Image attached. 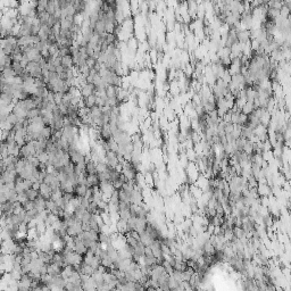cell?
Returning <instances> with one entry per match:
<instances>
[{
	"mask_svg": "<svg viewBox=\"0 0 291 291\" xmlns=\"http://www.w3.org/2000/svg\"><path fill=\"white\" fill-rule=\"evenodd\" d=\"M64 258H65V264L66 266L69 265V266H77V265H81L83 263V258L82 255L77 254L76 251H69L67 254L64 255Z\"/></svg>",
	"mask_w": 291,
	"mask_h": 291,
	"instance_id": "6da1fadb",
	"label": "cell"
},
{
	"mask_svg": "<svg viewBox=\"0 0 291 291\" xmlns=\"http://www.w3.org/2000/svg\"><path fill=\"white\" fill-rule=\"evenodd\" d=\"M18 177V173L16 171H8L1 173V184H10L15 183Z\"/></svg>",
	"mask_w": 291,
	"mask_h": 291,
	"instance_id": "7a4b0ae2",
	"label": "cell"
},
{
	"mask_svg": "<svg viewBox=\"0 0 291 291\" xmlns=\"http://www.w3.org/2000/svg\"><path fill=\"white\" fill-rule=\"evenodd\" d=\"M52 189L50 188V185H48L46 183H41L40 185V190H39V194H40L41 197H43L46 200H50L51 199L52 196Z\"/></svg>",
	"mask_w": 291,
	"mask_h": 291,
	"instance_id": "3957f363",
	"label": "cell"
},
{
	"mask_svg": "<svg viewBox=\"0 0 291 291\" xmlns=\"http://www.w3.org/2000/svg\"><path fill=\"white\" fill-rule=\"evenodd\" d=\"M88 247L86 246V243H84V241L83 240H80L79 238H76L75 237V251L77 252V254H80V255H86V252H88Z\"/></svg>",
	"mask_w": 291,
	"mask_h": 291,
	"instance_id": "277c9868",
	"label": "cell"
},
{
	"mask_svg": "<svg viewBox=\"0 0 291 291\" xmlns=\"http://www.w3.org/2000/svg\"><path fill=\"white\" fill-rule=\"evenodd\" d=\"M81 90V95L83 98H88L90 96H93L96 95V86L93 84H86L84 86H82L80 89Z\"/></svg>",
	"mask_w": 291,
	"mask_h": 291,
	"instance_id": "5b68a950",
	"label": "cell"
},
{
	"mask_svg": "<svg viewBox=\"0 0 291 291\" xmlns=\"http://www.w3.org/2000/svg\"><path fill=\"white\" fill-rule=\"evenodd\" d=\"M99 184H100V180L98 177V174H88V176H86V185H88V188L99 187Z\"/></svg>",
	"mask_w": 291,
	"mask_h": 291,
	"instance_id": "8992f818",
	"label": "cell"
},
{
	"mask_svg": "<svg viewBox=\"0 0 291 291\" xmlns=\"http://www.w3.org/2000/svg\"><path fill=\"white\" fill-rule=\"evenodd\" d=\"M59 0H50L48 1V6H47V13L50 15V16H54L55 13L57 9H59Z\"/></svg>",
	"mask_w": 291,
	"mask_h": 291,
	"instance_id": "52a82bcc",
	"label": "cell"
},
{
	"mask_svg": "<svg viewBox=\"0 0 291 291\" xmlns=\"http://www.w3.org/2000/svg\"><path fill=\"white\" fill-rule=\"evenodd\" d=\"M116 228H117V232H118V233L124 234V235L131 231V230H130V226H129V223L124 222V221H122V220H120L118 222L116 223Z\"/></svg>",
	"mask_w": 291,
	"mask_h": 291,
	"instance_id": "ba28073f",
	"label": "cell"
},
{
	"mask_svg": "<svg viewBox=\"0 0 291 291\" xmlns=\"http://www.w3.org/2000/svg\"><path fill=\"white\" fill-rule=\"evenodd\" d=\"M143 200V196L142 192L139 191V190H134L133 194H131V204H134V205L141 206Z\"/></svg>",
	"mask_w": 291,
	"mask_h": 291,
	"instance_id": "9c48e42d",
	"label": "cell"
},
{
	"mask_svg": "<svg viewBox=\"0 0 291 291\" xmlns=\"http://www.w3.org/2000/svg\"><path fill=\"white\" fill-rule=\"evenodd\" d=\"M34 204H35V209L39 211V213H42V211H47V208H46L47 200L45 199L43 197L39 196V197L34 200Z\"/></svg>",
	"mask_w": 291,
	"mask_h": 291,
	"instance_id": "30bf717a",
	"label": "cell"
},
{
	"mask_svg": "<svg viewBox=\"0 0 291 291\" xmlns=\"http://www.w3.org/2000/svg\"><path fill=\"white\" fill-rule=\"evenodd\" d=\"M0 65H1V71L5 68H9L13 65V59L12 56H7L1 54V59H0Z\"/></svg>",
	"mask_w": 291,
	"mask_h": 291,
	"instance_id": "8fae6325",
	"label": "cell"
},
{
	"mask_svg": "<svg viewBox=\"0 0 291 291\" xmlns=\"http://www.w3.org/2000/svg\"><path fill=\"white\" fill-rule=\"evenodd\" d=\"M140 241H141L146 247H149V246L155 241V239L148 233V232H147V231H144V232H142V233L140 234Z\"/></svg>",
	"mask_w": 291,
	"mask_h": 291,
	"instance_id": "7c38bea8",
	"label": "cell"
},
{
	"mask_svg": "<svg viewBox=\"0 0 291 291\" xmlns=\"http://www.w3.org/2000/svg\"><path fill=\"white\" fill-rule=\"evenodd\" d=\"M88 185L86 184H77L75 187V191L74 194H76V197H80V198H84L86 194V191H88Z\"/></svg>",
	"mask_w": 291,
	"mask_h": 291,
	"instance_id": "4fadbf2b",
	"label": "cell"
},
{
	"mask_svg": "<svg viewBox=\"0 0 291 291\" xmlns=\"http://www.w3.org/2000/svg\"><path fill=\"white\" fill-rule=\"evenodd\" d=\"M62 66L66 69H69V68H72V67H74V62H73L72 55L62 57Z\"/></svg>",
	"mask_w": 291,
	"mask_h": 291,
	"instance_id": "5bb4252c",
	"label": "cell"
},
{
	"mask_svg": "<svg viewBox=\"0 0 291 291\" xmlns=\"http://www.w3.org/2000/svg\"><path fill=\"white\" fill-rule=\"evenodd\" d=\"M46 208L47 211H49V213H51V214H56L57 215L58 214V211H59V207L57 206V204L54 201V200H47V205H46Z\"/></svg>",
	"mask_w": 291,
	"mask_h": 291,
	"instance_id": "9a60e30c",
	"label": "cell"
},
{
	"mask_svg": "<svg viewBox=\"0 0 291 291\" xmlns=\"http://www.w3.org/2000/svg\"><path fill=\"white\" fill-rule=\"evenodd\" d=\"M95 272H96V269L92 267V266L88 265V264H84V263H82V265H81V271H80L81 274H86V275L92 276Z\"/></svg>",
	"mask_w": 291,
	"mask_h": 291,
	"instance_id": "2e32d148",
	"label": "cell"
},
{
	"mask_svg": "<svg viewBox=\"0 0 291 291\" xmlns=\"http://www.w3.org/2000/svg\"><path fill=\"white\" fill-rule=\"evenodd\" d=\"M86 171L88 174H98L97 164L93 160H89L86 163Z\"/></svg>",
	"mask_w": 291,
	"mask_h": 291,
	"instance_id": "e0dca14e",
	"label": "cell"
},
{
	"mask_svg": "<svg viewBox=\"0 0 291 291\" xmlns=\"http://www.w3.org/2000/svg\"><path fill=\"white\" fill-rule=\"evenodd\" d=\"M96 101H97V96L93 95V96H90L88 98H84V107L86 108H93L96 106Z\"/></svg>",
	"mask_w": 291,
	"mask_h": 291,
	"instance_id": "ac0fdd59",
	"label": "cell"
},
{
	"mask_svg": "<svg viewBox=\"0 0 291 291\" xmlns=\"http://www.w3.org/2000/svg\"><path fill=\"white\" fill-rule=\"evenodd\" d=\"M118 214H120V220L124 221V222H129L130 218L132 217V214L130 209H122V211H120Z\"/></svg>",
	"mask_w": 291,
	"mask_h": 291,
	"instance_id": "d6986e66",
	"label": "cell"
},
{
	"mask_svg": "<svg viewBox=\"0 0 291 291\" xmlns=\"http://www.w3.org/2000/svg\"><path fill=\"white\" fill-rule=\"evenodd\" d=\"M25 194H26L28 199L32 200V201H34V200L40 196L39 191H38V190H34V189H30V190H28V191H25Z\"/></svg>",
	"mask_w": 291,
	"mask_h": 291,
	"instance_id": "ffe728a7",
	"label": "cell"
},
{
	"mask_svg": "<svg viewBox=\"0 0 291 291\" xmlns=\"http://www.w3.org/2000/svg\"><path fill=\"white\" fill-rule=\"evenodd\" d=\"M91 116L93 120L100 118L103 116V108H100L98 106H95L93 108H91Z\"/></svg>",
	"mask_w": 291,
	"mask_h": 291,
	"instance_id": "44dd1931",
	"label": "cell"
},
{
	"mask_svg": "<svg viewBox=\"0 0 291 291\" xmlns=\"http://www.w3.org/2000/svg\"><path fill=\"white\" fill-rule=\"evenodd\" d=\"M36 157H38V159L40 160V163H42V164H47L48 160H49V154H48L47 151L41 153V154H39Z\"/></svg>",
	"mask_w": 291,
	"mask_h": 291,
	"instance_id": "7402d4cb",
	"label": "cell"
},
{
	"mask_svg": "<svg viewBox=\"0 0 291 291\" xmlns=\"http://www.w3.org/2000/svg\"><path fill=\"white\" fill-rule=\"evenodd\" d=\"M109 170V166L106 164V162H100L97 164V172L98 173H103Z\"/></svg>",
	"mask_w": 291,
	"mask_h": 291,
	"instance_id": "603a6c76",
	"label": "cell"
},
{
	"mask_svg": "<svg viewBox=\"0 0 291 291\" xmlns=\"http://www.w3.org/2000/svg\"><path fill=\"white\" fill-rule=\"evenodd\" d=\"M22 206H23L24 211H31L35 208L34 201H32V200H28V201H26L25 204H23Z\"/></svg>",
	"mask_w": 291,
	"mask_h": 291,
	"instance_id": "cb8c5ba5",
	"label": "cell"
},
{
	"mask_svg": "<svg viewBox=\"0 0 291 291\" xmlns=\"http://www.w3.org/2000/svg\"><path fill=\"white\" fill-rule=\"evenodd\" d=\"M26 159H28V162H29L33 167H35V168H38L39 165L41 164L40 160L38 159V157H30V158H26Z\"/></svg>",
	"mask_w": 291,
	"mask_h": 291,
	"instance_id": "d4e9b609",
	"label": "cell"
},
{
	"mask_svg": "<svg viewBox=\"0 0 291 291\" xmlns=\"http://www.w3.org/2000/svg\"><path fill=\"white\" fill-rule=\"evenodd\" d=\"M28 200H29V199H28V197H26L25 192H24V194H17V201H18V202H21L22 205H23V204H25Z\"/></svg>",
	"mask_w": 291,
	"mask_h": 291,
	"instance_id": "484cf974",
	"label": "cell"
},
{
	"mask_svg": "<svg viewBox=\"0 0 291 291\" xmlns=\"http://www.w3.org/2000/svg\"><path fill=\"white\" fill-rule=\"evenodd\" d=\"M96 63H97V60H96L95 58L90 57L88 60H86V66H88L90 69H93L95 68V66H96Z\"/></svg>",
	"mask_w": 291,
	"mask_h": 291,
	"instance_id": "4316f807",
	"label": "cell"
},
{
	"mask_svg": "<svg viewBox=\"0 0 291 291\" xmlns=\"http://www.w3.org/2000/svg\"><path fill=\"white\" fill-rule=\"evenodd\" d=\"M144 256H146V257L154 256V254H153V250H151V248H150V247H146V248H144Z\"/></svg>",
	"mask_w": 291,
	"mask_h": 291,
	"instance_id": "83f0119b",
	"label": "cell"
},
{
	"mask_svg": "<svg viewBox=\"0 0 291 291\" xmlns=\"http://www.w3.org/2000/svg\"><path fill=\"white\" fill-rule=\"evenodd\" d=\"M146 291H158L157 289H155V288H151V287H149V288H147V290Z\"/></svg>",
	"mask_w": 291,
	"mask_h": 291,
	"instance_id": "f1b7e54d",
	"label": "cell"
}]
</instances>
